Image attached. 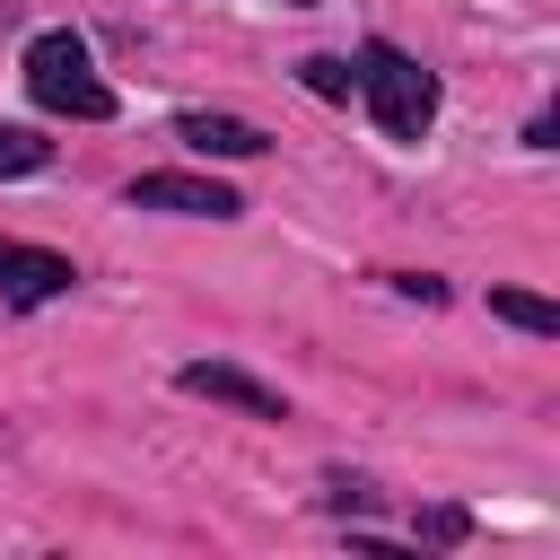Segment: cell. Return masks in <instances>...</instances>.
<instances>
[{"label":"cell","mask_w":560,"mask_h":560,"mask_svg":"<svg viewBox=\"0 0 560 560\" xmlns=\"http://www.w3.org/2000/svg\"><path fill=\"white\" fill-rule=\"evenodd\" d=\"M52 158V140L44 131H26V122H0V175H35Z\"/></svg>","instance_id":"obj_8"},{"label":"cell","mask_w":560,"mask_h":560,"mask_svg":"<svg viewBox=\"0 0 560 560\" xmlns=\"http://www.w3.org/2000/svg\"><path fill=\"white\" fill-rule=\"evenodd\" d=\"M26 96L44 114H70V122H114V88L96 79V61H88V44L70 26L26 44Z\"/></svg>","instance_id":"obj_1"},{"label":"cell","mask_w":560,"mask_h":560,"mask_svg":"<svg viewBox=\"0 0 560 560\" xmlns=\"http://www.w3.org/2000/svg\"><path fill=\"white\" fill-rule=\"evenodd\" d=\"M324 499H332V508H341V516H350V508H368V499H376V490H368V481H350V472H332V481H324Z\"/></svg>","instance_id":"obj_12"},{"label":"cell","mask_w":560,"mask_h":560,"mask_svg":"<svg viewBox=\"0 0 560 560\" xmlns=\"http://www.w3.org/2000/svg\"><path fill=\"white\" fill-rule=\"evenodd\" d=\"M175 385H184V394H210V402H228V411H245V420H289V402H280L271 385H254L245 368H228V359H192Z\"/></svg>","instance_id":"obj_5"},{"label":"cell","mask_w":560,"mask_h":560,"mask_svg":"<svg viewBox=\"0 0 560 560\" xmlns=\"http://www.w3.org/2000/svg\"><path fill=\"white\" fill-rule=\"evenodd\" d=\"M175 140H184V149H201V158H262V149H271V131H262V122H245V114H201V105H192V114H175Z\"/></svg>","instance_id":"obj_6"},{"label":"cell","mask_w":560,"mask_h":560,"mask_svg":"<svg viewBox=\"0 0 560 560\" xmlns=\"http://www.w3.org/2000/svg\"><path fill=\"white\" fill-rule=\"evenodd\" d=\"M490 315H499V324H516V332H542V341L560 332V306H551V298H534V289H490Z\"/></svg>","instance_id":"obj_7"},{"label":"cell","mask_w":560,"mask_h":560,"mask_svg":"<svg viewBox=\"0 0 560 560\" xmlns=\"http://www.w3.org/2000/svg\"><path fill=\"white\" fill-rule=\"evenodd\" d=\"M394 289L420 298V306H446V280H429V271H394Z\"/></svg>","instance_id":"obj_11"},{"label":"cell","mask_w":560,"mask_h":560,"mask_svg":"<svg viewBox=\"0 0 560 560\" xmlns=\"http://www.w3.org/2000/svg\"><path fill=\"white\" fill-rule=\"evenodd\" d=\"M298 79H306L315 96H350V88H359V70H350V61H332V52H306V61H298Z\"/></svg>","instance_id":"obj_9"},{"label":"cell","mask_w":560,"mask_h":560,"mask_svg":"<svg viewBox=\"0 0 560 560\" xmlns=\"http://www.w3.org/2000/svg\"><path fill=\"white\" fill-rule=\"evenodd\" d=\"M359 88H368V114H376L385 140H420L438 122V79L411 52H394V44H368L359 52Z\"/></svg>","instance_id":"obj_2"},{"label":"cell","mask_w":560,"mask_h":560,"mask_svg":"<svg viewBox=\"0 0 560 560\" xmlns=\"http://www.w3.org/2000/svg\"><path fill=\"white\" fill-rule=\"evenodd\" d=\"M131 210H175V219H236L245 201L210 175H140L131 184Z\"/></svg>","instance_id":"obj_4"},{"label":"cell","mask_w":560,"mask_h":560,"mask_svg":"<svg viewBox=\"0 0 560 560\" xmlns=\"http://www.w3.org/2000/svg\"><path fill=\"white\" fill-rule=\"evenodd\" d=\"M464 534H472L464 508H429V516H420V542H464Z\"/></svg>","instance_id":"obj_10"},{"label":"cell","mask_w":560,"mask_h":560,"mask_svg":"<svg viewBox=\"0 0 560 560\" xmlns=\"http://www.w3.org/2000/svg\"><path fill=\"white\" fill-rule=\"evenodd\" d=\"M70 254H52V245H18V236H0V298L9 306H52V298H70Z\"/></svg>","instance_id":"obj_3"}]
</instances>
